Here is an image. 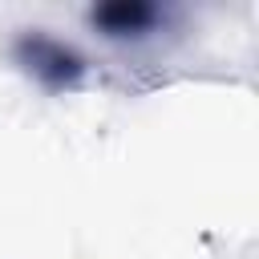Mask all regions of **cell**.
<instances>
[{
  "instance_id": "obj_1",
  "label": "cell",
  "mask_w": 259,
  "mask_h": 259,
  "mask_svg": "<svg viewBox=\"0 0 259 259\" xmlns=\"http://www.w3.org/2000/svg\"><path fill=\"white\" fill-rule=\"evenodd\" d=\"M12 61L49 93H77L89 77V57L49 28H20L12 36Z\"/></svg>"
},
{
  "instance_id": "obj_2",
  "label": "cell",
  "mask_w": 259,
  "mask_h": 259,
  "mask_svg": "<svg viewBox=\"0 0 259 259\" xmlns=\"http://www.w3.org/2000/svg\"><path fill=\"white\" fill-rule=\"evenodd\" d=\"M85 24L113 45H146L158 40L174 24V8L154 0H105L85 12Z\"/></svg>"
}]
</instances>
